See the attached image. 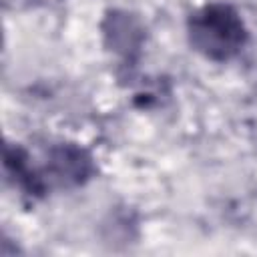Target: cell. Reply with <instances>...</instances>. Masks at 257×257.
<instances>
[{
	"label": "cell",
	"instance_id": "6da1fadb",
	"mask_svg": "<svg viewBox=\"0 0 257 257\" xmlns=\"http://www.w3.org/2000/svg\"><path fill=\"white\" fill-rule=\"evenodd\" d=\"M187 40L205 60L229 62L245 50L249 28L237 8L225 2H211L189 14Z\"/></svg>",
	"mask_w": 257,
	"mask_h": 257
},
{
	"label": "cell",
	"instance_id": "7a4b0ae2",
	"mask_svg": "<svg viewBox=\"0 0 257 257\" xmlns=\"http://www.w3.org/2000/svg\"><path fill=\"white\" fill-rule=\"evenodd\" d=\"M48 189H78L86 185L94 173L96 165L92 155L78 143H56L46 151V163L40 167Z\"/></svg>",
	"mask_w": 257,
	"mask_h": 257
},
{
	"label": "cell",
	"instance_id": "3957f363",
	"mask_svg": "<svg viewBox=\"0 0 257 257\" xmlns=\"http://www.w3.org/2000/svg\"><path fill=\"white\" fill-rule=\"evenodd\" d=\"M100 28L104 46L124 64H133L141 56L145 44V26L139 16L131 14L128 10H108Z\"/></svg>",
	"mask_w": 257,
	"mask_h": 257
},
{
	"label": "cell",
	"instance_id": "277c9868",
	"mask_svg": "<svg viewBox=\"0 0 257 257\" xmlns=\"http://www.w3.org/2000/svg\"><path fill=\"white\" fill-rule=\"evenodd\" d=\"M4 175L6 181L30 199L44 197L50 189L46 185L44 173L30 161V155L20 145H6L4 149Z\"/></svg>",
	"mask_w": 257,
	"mask_h": 257
}]
</instances>
